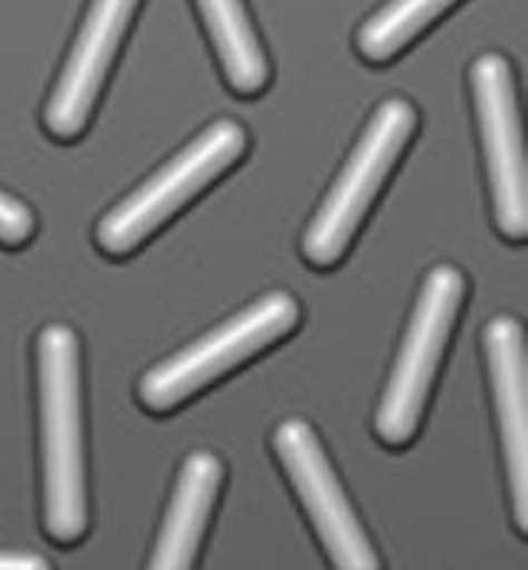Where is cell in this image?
Segmentation results:
<instances>
[{
	"instance_id": "cell-1",
	"label": "cell",
	"mask_w": 528,
	"mask_h": 570,
	"mask_svg": "<svg viewBox=\"0 0 528 570\" xmlns=\"http://www.w3.org/2000/svg\"><path fill=\"white\" fill-rule=\"evenodd\" d=\"M38 411L43 528L58 544H75L89 528V499L80 340L69 325L52 323L38 334Z\"/></svg>"
},
{
	"instance_id": "cell-2",
	"label": "cell",
	"mask_w": 528,
	"mask_h": 570,
	"mask_svg": "<svg viewBox=\"0 0 528 570\" xmlns=\"http://www.w3.org/2000/svg\"><path fill=\"white\" fill-rule=\"evenodd\" d=\"M463 297L466 277L454 266H438L426 274L392 376L374 414V434L383 445L403 448L418 434Z\"/></svg>"
},
{
	"instance_id": "cell-3",
	"label": "cell",
	"mask_w": 528,
	"mask_h": 570,
	"mask_svg": "<svg viewBox=\"0 0 528 570\" xmlns=\"http://www.w3.org/2000/svg\"><path fill=\"white\" fill-rule=\"evenodd\" d=\"M301 320V305L289 292H272L186 345L149 371L137 385V400L151 414H169L192 400L197 391L217 383L237 365L248 363L263 348L289 337Z\"/></svg>"
},
{
	"instance_id": "cell-4",
	"label": "cell",
	"mask_w": 528,
	"mask_h": 570,
	"mask_svg": "<svg viewBox=\"0 0 528 570\" xmlns=\"http://www.w3.org/2000/svg\"><path fill=\"white\" fill-rule=\"evenodd\" d=\"M418 126V111L405 100H385L365 126L326 200L303 234V257L314 268L338 266L352 246L360 223L378 200L389 171L398 166Z\"/></svg>"
},
{
	"instance_id": "cell-5",
	"label": "cell",
	"mask_w": 528,
	"mask_h": 570,
	"mask_svg": "<svg viewBox=\"0 0 528 570\" xmlns=\"http://www.w3.org/2000/svg\"><path fill=\"white\" fill-rule=\"evenodd\" d=\"M246 129L235 120H217L144 186L106 214L98 226V248L106 257H129L140 243L172 220L203 188L246 155Z\"/></svg>"
},
{
	"instance_id": "cell-6",
	"label": "cell",
	"mask_w": 528,
	"mask_h": 570,
	"mask_svg": "<svg viewBox=\"0 0 528 570\" xmlns=\"http://www.w3.org/2000/svg\"><path fill=\"white\" fill-rule=\"evenodd\" d=\"M272 448L332 568L383 570L314 428L303 420L281 422L272 436Z\"/></svg>"
},
{
	"instance_id": "cell-7",
	"label": "cell",
	"mask_w": 528,
	"mask_h": 570,
	"mask_svg": "<svg viewBox=\"0 0 528 570\" xmlns=\"http://www.w3.org/2000/svg\"><path fill=\"white\" fill-rule=\"evenodd\" d=\"M469 78L497 232L520 243L528 234V186L515 71L502 55L489 52L471 63Z\"/></svg>"
},
{
	"instance_id": "cell-8",
	"label": "cell",
	"mask_w": 528,
	"mask_h": 570,
	"mask_svg": "<svg viewBox=\"0 0 528 570\" xmlns=\"http://www.w3.org/2000/svg\"><path fill=\"white\" fill-rule=\"evenodd\" d=\"M140 0H91L72 52L43 109V126L55 140L84 135L104 91L111 60L118 55Z\"/></svg>"
},
{
	"instance_id": "cell-9",
	"label": "cell",
	"mask_w": 528,
	"mask_h": 570,
	"mask_svg": "<svg viewBox=\"0 0 528 570\" xmlns=\"http://www.w3.org/2000/svg\"><path fill=\"white\" fill-rule=\"evenodd\" d=\"M486 365L495 394L502 462L515 505L517 531L528 533V371L522 328L509 314H497L483 334Z\"/></svg>"
},
{
	"instance_id": "cell-10",
	"label": "cell",
	"mask_w": 528,
	"mask_h": 570,
	"mask_svg": "<svg viewBox=\"0 0 528 570\" xmlns=\"http://www.w3.org/2000/svg\"><path fill=\"white\" fill-rule=\"evenodd\" d=\"M223 473L221 456L212 451L186 456L146 570H195L203 533L221 497Z\"/></svg>"
},
{
	"instance_id": "cell-11",
	"label": "cell",
	"mask_w": 528,
	"mask_h": 570,
	"mask_svg": "<svg viewBox=\"0 0 528 570\" xmlns=\"http://www.w3.org/2000/svg\"><path fill=\"white\" fill-rule=\"evenodd\" d=\"M228 89L255 98L268 83V60L243 0H195Z\"/></svg>"
},
{
	"instance_id": "cell-12",
	"label": "cell",
	"mask_w": 528,
	"mask_h": 570,
	"mask_svg": "<svg viewBox=\"0 0 528 570\" xmlns=\"http://www.w3.org/2000/svg\"><path fill=\"white\" fill-rule=\"evenodd\" d=\"M457 0H389L360 27L354 46L369 63H389Z\"/></svg>"
},
{
	"instance_id": "cell-13",
	"label": "cell",
	"mask_w": 528,
	"mask_h": 570,
	"mask_svg": "<svg viewBox=\"0 0 528 570\" xmlns=\"http://www.w3.org/2000/svg\"><path fill=\"white\" fill-rule=\"evenodd\" d=\"M35 234L32 208L0 191V246L18 248Z\"/></svg>"
},
{
	"instance_id": "cell-14",
	"label": "cell",
	"mask_w": 528,
	"mask_h": 570,
	"mask_svg": "<svg viewBox=\"0 0 528 570\" xmlns=\"http://www.w3.org/2000/svg\"><path fill=\"white\" fill-rule=\"evenodd\" d=\"M0 570H52L38 553H0Z\"/></svg>"
}]
</instances>
